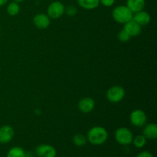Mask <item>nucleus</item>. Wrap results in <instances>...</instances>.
Wrapping results in <instances>:
<instances>
[{"mask_svg":"<svg viewBox=\"0 0 157 157\" xmlns=\"http://www.w3.org/2000/svg\"><path fill=\"white\" fill-rule=\"evenodd\" d=\"M15 131L10 125H3L0 127V144H6L12 140Z\"/></svg>","mask_w":157,"mask_h":157,"instance_id":"nucleus-8","label":"nucleus"},{"mask_svg":"<svg viewBox=\"0 0 157 157\" xmlns=\"http://www.w3.org/2000/svg\"><path fill=\"white\" fill-rule=\"evenodd\" d=\"M114 137L120 145L128 146L133 142V134L130 129L127 127H120L115 131Z\"/></svg>","mask_w":157,"mask_h":157,"instance_id":"nucleus-3","label":"nucleus"},{"mask_svg":"<svg viewBox=\"0 0 157 157\" xmlns=\"http://www.w3.org/2000/svg\"><path fill=\"white\" fill-rule=\"evenodd\" d=\"M117 38L121 42L126 43L127 41H130V39L131 38V37L128 35L127 32H126L124 29H122L121 31H120L117 34Z\"/></svg>","mask_w":157,"mask_h":157,"instance_id":"nucleus-20","label":"nucleus"},{"mask_svg":"<svg viewBox=\"0 0 157 157\" xmlns=\"http://www.w3.org/2000/svg\"><path fill=\"white\" fill-rule=\"evenodd\" d=\"M35 153L32 151H27L25 152V156L24 157H35Z\"/></svg>","mask_w":157,"mask_h":157,"instance_id":"nucleus-24","label":"nucleus"},{"mask_svg":"<svg viewBox=\"0 0 157 157\" xmlns=\"http://www.w3.org/2000/svg\"><path fill=\"white\" fill-rule=\"evenodd\" d=\"M72 140H73V144L78 147H84L87 142V136H84L82 133H76L74 135Z\"/></svg>","mask_w":157,"mask_h":157,"instance_id":"nucleus-17","label":"nucleus"},{"mask_svg":"<svg viewBox=\"0 0 157 157\" xmlns=\"http://www.w3.org/2000/svg\"><path fill=\"white\" fill-rule=\"evenodd\" d=\"M25 150L20 147H14L8 151L6 157H24Z\"/></svg>","mask_w":157,"mask_h":157,"instance_id":"nucleus-19","label":"nucleus"},{"mask_svg":"<svg viewBox=\"0 0 157 157\" xmlns=\"http://www.w3.org/2000/svg\"><path fill=\"white\" fill-rule=\"evenodd\" d=\"M59 1H61V0H59Z\"/></svg>","mask_w":157,"mask_h":157,"instance_id":"nucleus-27","label":"nucleus"},{"mask_svg":"<svg viewBox=\"0 0 157 157\" xmlns=\"http://www.w3.org/2000/svg\"><path fill=\"white\" fill-rule=\"evenodd\" d=\"M35 156L38 157H56L57 152L55 147L49 144H41L35 149Z\"/></svg>","mask_w":157,"mask_h":157,"instance_id":"nucleus-7","label":"nucleus"},{"mask_svg":"<svg viewBox=\"0 0 157 157\" xmlns=\"http://www.w3.org/2000/svg\"><path fill=\"white\" fill-rule=\"evenodd\" d=\"M136 157H153V154L149 151H142L138 153Z\"/></svg>","mask_w":157,"mask_h":157,"instance_id":"nucleus-23","label":"nucleus"},{"mask_svg":"<svg viewBox=\"0 0 157 157\" xmlns=\"http://www.w3.org/2000/svg\"><path fill=\"white\" fill-rule=\"evenodd\" d=\"M14 1L16 2H21L25 1V0H14Z\"/></svg>","mask_w":157,"mask_h":157,"instance_id":"nucleus-26","label":"nucleus"},{"mask_svg":"<svg viewBox=\"0 0 157 157\" xmlns=\"http://www.w3.org/2000/svg\"><path fill=\"white\" fill-rule=\"evenodd\" d=\"M124 29L132 38V37H137L138 35H140L142 32V26L140 25L133 19H131L124 24Z\"/></svg>","mask_w":157,"mask_h":157,"instance_id":"nucleus-11","label":"nucleus"},{"mask_svg":"<svg viewBox=\"0 0 157 157\" xmlns=\"http://www.w3.org/2000/svg\"><path fill=\"white\" fill-rule=\"evenodd\" d=\"M145 4V0H127L126 6L131 11L132 13L134 14L144 10Z\"/></svg>","mask_w":157,"mask_h":157,"instance_id":"nucleus-14","label":"nucleus"},{"mask_svg":"<svg viewBox=\"0 0 157 157\" xmlns=\"http://www.w3.org/2000/svg\"><path fill=\"white\" fill-rule=\"evenodd\" d=\"M8 1H9V0H0V7L5 6V5L8 2Z\"/></svg>","mask_w":157,"mask_h":157,"instance_id":"nucleus-25","label":"nucleus"},{"mask_svg":"<svg viewBox=\"0 0 157 157\" xmlns=\"http://www.w3.org/2000/svg\"><path fill=\"white\" fill-rule=\"evenodd\" d=\"M133 19L140 25L145 26L150 24V21H151V16L148 12L142 10L133 14Z\"/></svg>","mask_w":157,"mask_h":157,"instance_id":"nucleus-12","label":"nucleus"},{"mask_svg":"<svg viewBox=\"0 0 157 157\" xmlns=\"http://www.w3.org/2000/svg\"><path fill=\"white\" fill-rule=\"evenodd\" d=\"M78 6L86 10H93L99 6V0H77Z\"/></svg>","mask_w":157,"mask_h":157,"instance_id":"nucleus-15","label":"nucleus"},{"mask_svg":"<svg viewBox=\"0 0 157 157\" xmlns=\"http://www.w3.org/2000/svg\"><path fill=\"white\" fill-rule=\"evenodd\" d=\"M133 14L127 6H117L112 11V17L116 22L124 25L127 21L133 19Z\"/></svg>","mask_w":157,"mask_h":157,"instance_id":"nucleus-2","label":"nucleus"},{"mask_svg":"<svg viewBox=\"0 0 157 157\" xmlns=\"http://www.w3.org/2000/svg\"><path fill=\"white\" fill-rule=\"evenodd\" d=\"M125 94L126 92L124 87L119 85H114L107 90L106 98L109 102L112 104H117L124 100Z\"/></svg>","mask_w":157,"mask_h":157,"instance_id":"nucleus-4","label":"nucleus"},{"mask_svg":"<svg viewBox=\"0 0 157 157\" xmlns=\"http://www.w3.org/2000/svg\"><path fill=\"white\" fill-rule=\"evenodd\" d=\"M147 138L144 136L143 134L137 135L136 136H133V142L132 144H133L136 148L137 149H141L143 147H145V145L147 144Z\"/></svg>","mask_w":157,"mask_h":157,"instance_id":"nucleus-18","label":"nucleus"},{"mask_svg":"<svg viewBox=\"0 0 157 157\" xmlns=\"http://www.w3.org/2000/svg\"><path fill=\"white\" fill-rule=\"evenodd\" d=\"M87 140L94 146H101L108 139V132L101 126H95L87 131Z\"/></svg>","mask_w":157,"mask_h":157,"instance_id":"nucleus-1","label":"nucleus"},{"mask_svg":"<svg viewBox=\"0 0 157 157\" xmlns=\"http://www.w3.org/2000/svg\"><path fill=\"white\" fill-rule=\"evenodd\" d=\"M6 12L10 16H15L18 15L20 12V6L18 2L14 1L9 3L6 8Z\"/></svg>","mask_w":157,"mask_h":157,"instance_id":"nucleus-16","label":"nucleus"},{"mask_svg":"<svg viewBox=\"0 0 157 157\" xmlns=\"http://www.w3.org/2000/svg\"><path fill=\"white\" fill-rule=\"evenodd\" d=\"M64 13L67 14L68 16H75L78 13V9L76 8V6H73V5H70V6H67V7H65Z\"/></svg>","mask_w":157,"mask_h":157,"instance_id":"nucleus-21","label":"nucleus"},{"mask_svg":"<svg viewBox=\"0 0 157 157\" xmlns=\"http://www.w3.org/2000/svg\"><path fill=\"white\" fill-rule=\"evenodd\" d=\"M78 109L81 112L84 113H88L93 111L95 107V102L91 98H81L78 104Z\"/></svg>","mask_w":157,"mask_h":157,"instance_id":"nucleus-10","label":"nucleus"},{"mask_svg":"<svg viewBox=\"0 0 157 157\" xmlns=\"http://www.w3.org/2000/svg\"><path fill=\"white\" fill-rule=\"evenodd\" d=\"M65 6L59 0L52 2L47 8V15L51 19H58L64 14Z\"/></svg>","mask_w":157,"mask_h":157,"instance_id":"nucleus-5","label":"nucleus"},{"mask_svg":"<svg viewBox=\"0 0 157 157\" xmlns=\"http://www.w3.org/2000/svg\"><path fill=\"white\" fill-rule=\"evenodd\" d=\"M34 25L38 29H46L51 24V18L47 14L39 13L33 18Z\"/></svg>","mask_w":157,"mask_h":157,"instance_id":"nucleus-9","label":"nucleus"},{"mask_svg":"<svg viewBox=\"0 0 157 157\" xmlns=\"http://www.w3.org/2000/svg\"><path fill=\"white\" fill-rule=\"evenodd\" d=\"M143 135L147 140H155L157 138V125L154 123L146 124L144 126Z\"/></svg>","mask_w":157,"mask_h":157,"instance_id":"nucleus-13","label":"nucleus"},{"mask_svg":"<svg viewBox=\"0 0 157 157\" xmlns=\"http://www.w3.org/2000/svg\"><path fill=\"white\" fill-rule=\"evenodd\" d=\"M130 124L135 127H144L147 122V117L145 112L140 109L133 110L130 114Z\"/></svg>","mask_w":157,"mask_h":157,"instance_id":"nucleus-6","label":"nucleus"},{"mask_svg":"<svg viewBox=\"0 0 157 157\" xmlns=\"http://www.w3.org/2000/svg\"><path fill=\"white\" fill-rule=\"evenodd\" d=\"M115 1L116 0H99L100 4L105 6V7H111V6H113L114 5Z\"/></svg>","mask_w":157,"mask_h":157,"instance_id":"nucleus-22","label":"nucleus"}]
</instances>
